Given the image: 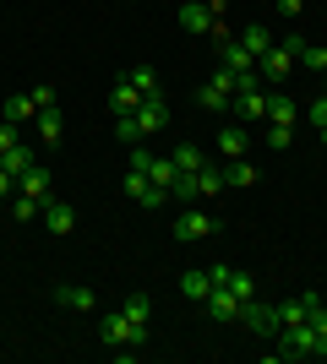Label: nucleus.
Instances as JSON below:
<instances>
[{
    "instance_id": "1",
    "label": "nucleus",
    "mask_w": 327,
    "mask_h": 364,
    "mask_svg": "<svg viewBox=\"0 0 327 364\" xmlns=\"http://www.w3.org/2000/svg\"><path fill=\"white\" fill-rule=\"evenodd\" d=\"M300 49H306V38H300V33L273 38V49H267V55H256V76H262V82H273V87H284V82H289V71H295V60H300Z\"/></svg>"
},
{
    "instance_id": "2",
    "label": "nucleus",
    "mask_w": 327,
    "mask_h": 364,
    "mask_svg": "<svg viewBox=\"0 0 327 364\" xmlns=\"http://www.w3.org/2000/svg\"><path fill=\"white\" fill-rule=\"evenodd\" d=\"M98 337H104L109 348H142V343H147V326H137L125 310H109V316L98 321Z\"/></svg>"
},
{
    "instance_id": "3",
    "label": "nucleus",
    "mask_w": 327,
    "mask_h": 364,
    "mask_svg": "<svg viewBox=\"0 0 327 364\" xmlns=\"http://www.w3.org/2000/svg\"><path fill=\"white\" fill-rule=\"evenodd\" d=\"M273 359H316L311 321H300V326H279V348H273Z\"/></svg>"
},
{
    "instance_id": "4",
    "label": "nucleus",
    "mask_w": 327,
    "mask_h": 364,
    "mask_svg": "<svg viewBox=\"0 0 327 364\" xmlns=\"http://www.w3.org/2000/svg\"><path fill=\"white\" fill-rule=\"evenodd\" d=\"M234 321H240L246 332H256V337H279V304H256V299H246Z\"/></svg>"
},
{
    "instance_id": "5",
    "label": "nucleus",
    "mask_w": 327,
    "mask_h": 364,
    "mask_svg": "<svg viewBox=\"0 0 327 364\" xmlns=\"http://www.w3.org/2000/svg\"><path fill=\"white\" fill-rule=\"evenodd\" d=\"M218 234V218H207V213H197V207H186V213L175 218V240L180 245H197V240H213Z\"/></svg>"
},
{
    "instance_id": "6",
    "label": "nucleus",
    "mask_w": 327,
    "mask_h": 364,
    "mask_svg": "<svg viewBox=\"0 0 327 364\" xmlns=\"http://www.w3.org/2000/svg\"><path fill=\"white\" fill-rule=\"evenodd\" d=\"M229 98H234V76L224 71V65H218V71L207 76V87L197 92V104H202V109H213V114H218V109H229Z\"/></svg>"
},
{
    "instance_id": "7",
    "label": "nucleus",
    "mask_w": 327,
    "mask_h": 364,
    "mask_svg": "<svg viewBox=\"0 0 327 364\" xmlns=\"http://www.w3.org/2000/svg\"><path fill=\"white\" fill-rule=\"evenodd\" d=\"M229 109H234V120H240V125H256V120H267V92L246 87V92H234V98H229Z\"/></svg>"
},
{
    "instance_id": "8",
    "label": "nucleus",
    "mask_w": 327,
    "mask_h": 364,
    "mask_svg": "<svg viewBox=\"0 0 327 364\" xmlns=\"http://www.w3.org/2000/svg\"><path fill=\"white\" fill-rule=\"evenodd\" d=\"M180 28H186V33H213L218 28V11H213V6H202V0H186V6H180Z\"/></svg>"
},
{
    "instance_id": "9",
    "label": "nucleus",
    "mask_w": 327,
    "mask_h": 364,
    "mask_svg": "<svg viewBox=\"0 0 327 364\" xmlns=\"http://www.w3.org/2000/svg\"><path fill=\"white\" fill-rule=\"evenodd\" d=\"M137 125H142V136L164 131V125H170V104H164V98H142L137 104Z\"/></svg>"
},
{
    "instance_id": "10",
    "label": "nucleus",
    "mask_w": 327,
    "mask_h": 364,
    "mask_svg": "<svg viewBox=\"0 0 327 364\" xmlns=\"http://www.w3.org/2000/svg\"><path fill=\"white\" fill-rule=\"evenodd\" d=\"M44 228L49 234H71V228H77V207H71V201H44Z\"/></svg>"
},
{
    "instance_id": "11",
    "label": "nucleus",
    "mask_w": 327,
    "mask_h": 364,
    "mask_svg": "<svg viewBox=\"0 0 327 364\" xmlns=\"http://www.w3.org/2000/svg\"><path fill=\"white\" fill-rule=\"evenodd\" d=\"M202 304H207V316H213V321H234V316H240V299H234V294L224 289V283H218V289L207 294Z\"/></svg>"
},
{
    "instance_id": "12",
    "label": "nucleus",
    "mask_w": 327,
    "mask_h": 364,
    "mask_svg": "<svg viewBox=\"0 0 327 364\" xmlns=\"http://www.w3.org/2000/svg\"><path fill=\"white\" fill-rule=\"evenodd\" d=\"M306 321H311V332H316V353H327V304H322V294H306Z\"/></svg>"
},
{
    "instance_id": "13",
    "label": "nucleus",
    "mask_w": 327,
    "mask_h": 364,
    "mask_svg": "<svg viewBox=\"0 0 327 364\" xmlns=\"http://www.w3.org/2000/svg\"><path fill=\"white\" fill-rule=\"evenodd\" d=\"M16 191H22V196H33V201H49V168L33 164L28 174H16Z\"/></svg>"
},
{
    "instance_id": "14",
    "label": "nucleus",
    "mask_w": 327,
    "mask_h": 364,
    "mask_svg": "<svg viewBox=\"0 0 327 364\" xmlns=\"http://www.w3.org/2000/svg\"><path fill=\"white\" fill-rule=\"evenodd\" d=\"M55 299H61L66 310H77V316H82V310H93V304H98L88 283H66V289H55Z\"/></svg>"
},
{
    "instance_id": "15",
    "label": "nucleus",
    "mask_w": 327,
    "mask_h": 364,
    "mask_svg": "<svg viewBox=\"0 0 327 364\" xmlns=\"http://www.w3.org/2000/svg\"><path fill=\"white\" fill-rule=\"evenodd\" d=\"M267 125H295V98L289 92H267Z\"/></svg>"
},
{
    "instance_id": "16",
    "label": "nucleus",
    "mask_w": 327,
    "mask_h": 364,
    "mask_svg": "<svg viewBox=\"0 0 327 364\" xmlns=\"http://www.w3.org/2000/svg\"><path fill=\"white\" fill-rule=\"evenodd\" d=\"M218 152H224V158H246V125L240 120L218 131Z\"/></svg>"
},
{
    "instance_id": "17",
    "label": "nucleus",
    "mask_w": 327,
    "mask_h": 364,
    "mask_svg": "<svg viewBox=\"0 0 327 364\" xmlns=\"http://www.w3.org/2000/svg\"><path fill=\"white\" fill-rule=\"evenodd\" d=\"M137 104H142V92L120 76V82H115V92H109V109H115V114H137Z\"/></svg>"
},
{
    "instance_id": "18",
    "label": "nucleus",
    "mask_w": 327,
    "mask_h": 364,
    "mask_svg": "<svg viewBox=\"0 0 327 364\" xmlns=\"http://www.w3.org/2000/svg\"><path fill=\"white\" fill-rule=\"evenodd\" d=\"M170 158H175V168H180V174H197V168L207 164L197 141H175V152H170Z\"/></svg>"
},
{
    "instance_id": "19",
    "label": "nucleus",
    "mask_w": 327,
    "mask_h": 364,
    "mask_svg": "<svg viewBox=\"0 0 327 364\" xmlns=\"http://www.w3.org/2000/svg\"><path fill=\"white\" fill-rule=\"evenodd\" d=\"M240 49H246L251 60H256V55H267V49H273V33H267L262 22H251V28L240 33Z\"/></svg>"
},
{
    "instance_id": "20",
    "label": "nucleus",
    "mask_w": 327,
    "mask_h": 364,
    "mask_svg": "<svg viewBox=\"0 0 327 364\" xmlns=\"http://www.w3.org/2000/svg\"><path fill=\"white\" fill-rule=\"evenodd\" d=\"M33 114H38V104H33V92H11V98H6V120H11V125H28Z\"/></svg>"
},
{
    "instance_id": "21",
    "label": "nucleus",
    "mask_w": 327,
    "mask_h": 364,
    "mask_svg": "<svg viewBox=\"0 0 327 364\" xmlns=\"http://www.w3.org/2000/svg\"><path fill=\"white\" fill-rule=\"evenodd\" d=\"M125 82H131L142 98H164V87H158V71H153V65H137V71H125Z\"/></svg>"
},
{
    "instance_id": "22",
    "label": "nucleus",
    "mask_w": 327,
    "mask_h": 364,
    "mask_svg": "<svg viewBox=\"0 0 327 364\" xmlns=\"http://www.w3.org/2000/svg\"><path fill=\"white\" fill-rule=\"evenodd\" d=\"M180 294L202 304L207 294H213V272H180Z\"/></svg>"
},
{
    "instance_id": "23",
    "label": "nucleus",
    "mask_w": 327,
    "mask_h": 364,
    "mask_svg": "<svg viewBox=\"0 0 327 364\" xmlns=\"http://www.w3.org/2000/svg\"><path fill=\"white\" fill-rule=\"evenodd\" d=\"M0 168H6V174H28V168H33V147H22V141L6 147V152H0Z\"/></svg>"
},
{
    "instance_id": "24",
    "label": "nucleus",
    "mask_w": 327,
    "mask_h": 364,
    "mask_svg": "<svg viewBox=\"0 0 327 364\" xmlns=\"http://www.w3.org/2000/svg\"><path fill=\"white\" fill-rule=\"evenodd\" d=\"M262 174H256V164H246V158H229L224 164V185H256Z\"/></svg>"
},
{
    "instance_id": "25",
    "label": "nucleus",
    "mask_w": 327,
    "mask_h": 364,
    "mask_svg": "<svg viewBox=\"0 0 327 364\" xmlns=\"http://www.w3.org/2000/svg\"><path fill=\"white\" fill-rule=\"evenodd\" d=\"M33 125H38V136H44V141H61V131H66L61 109H38V114H33Z\"/></svg>"
},
{
    "instance_id": "26",
    "label": "nucleus",
    "mask_w": 327,
    "mask_h": 364,
    "mask_svg": "<svg viewBox=\"0 0 327 364\" xmlns=\"http://www.w3.org/2000/svg\"><path fill=\"white\" fill-rule=\"evenodd\" d=\"M120 310H125L131 321H137V326H147V321H153V299H147V294H131V299H125Z\"/></svg>"
},
{
    "instance_id": "27",
    "label": "nucleus",
    "mask_w": 327,
    "mask_h": 364,
    "mask_svg": "<svg viewBox=\"0 0 327 364\" xmlns=\"http://www.w3.org/2000/svg\"><path fill=\"white\" fill-rule=\"evenodd\" d=\"M115 136H120L125 147H137V141H147V136H142V125H137V114H115Z\"/></svg>"
},
{
    "instance_id": "28",
    "label": "nucleus",
    "mask_w": 327,
    "mask_h": 364,
    "mask_svg": "<svg viewBox=\"0 0 327 364\" xmlns=\"http://www.w3.org/2000/svg\"><path fill=\"white\" fill-rule=\"evenodd\" d=\"M38 213H44V201L22 196V191H16V196H11V218H16V223H33V218H38Z\"/></svg>"
},
{
    "instance_id": "29",
    "label": "nucleus",
    "mask_w": 327,
    "mask_h": 364,
    "mask_svg": "<svg viewBox=\"0 0 327 364\" xmlns=\"http://www.w3.org/2000/svg\"><path fill=\"white\" fill-rule=\"evenodd\" d=\"M175 174H180V168H175V158H153V164H147V180L164 185V191L175 185Z\"/></svg>"
},
{
    "instance_id": "30",
    "label": "nucleus",
    "mask_w": 327,
    "mask_h": 364,
    "mask_svg": "<svg viewBox=\"0 0 327 364\" xmlns=\"http://www.w3.org/2000/svg\"><path fill=\"white\" fill-rule=\"evenodd\" d=\"M300 65L322 76V71H327V38H322V44H306V49H300Z\"/></svg>"
},
{
    "instance_id": "31",
    "label": "nucleus",
    "mask_w": 327,
    "mask_h": 364,
    "mask_svg": "<svg viewBox=\"0 0 327 364\" xmlns=\"http://www.w3.org/2000/svg\"><path fill=\"white\" fill-rule=\"evenodd\" d=\"M197 185H202V196H218V191H224V168L202 164V168H197Z\"/></svg>"
},
{
    "instance_id": "32",
    "label": "nucleus",
    "mask_w": 327,
    "mask_h": 364,
    "mask_svg": "<svg viewBox=\"0 0 327 364\" xmlns=\"http://www.w3.org/2000/svg\"><path fill=\"white\" fill-rule=\"evenodd\" d=\"M300 321H306V294H300V299H284V304H279V326H300Z\"/></svg>"
},
{
    "instance_id": "33",
    "label": "nucleus",
    "mask_w": 327,
    "mask_h": 364,
    "mask_svg": "<svg viewBox=\"0 0 327 364\" xmlns=\"http://www.w3.org/2000/svg\"><path fill=\"white\" fill-rule=\"evenodd\" d=\"M120 185H125V196L137 201V196H142V191H147L153 180H147V168H125V180H120Z\"/></svg>"
},
{
    "instance_id": "34",
    "label": "nucleus",
    "mask_w": 327,
    "mask_h": 364,
    "mask_svg": "<svg viewBox=\"0 0 327 364\" xmlns=\"http://www.w3.org/2000/svg\"><path fill=\"white\" fill-rule=\"evenodd\" d=\"M142 207H147V213H158V207H164V201H170V191H164V185H147V191H142Z\"/></svg>"
},
{
    "instance_id": "35",
    "label": "nucleus",
    "mask_w": 327,
    "mask_h": 364,
    "mask_svg": "<svg viewBox=\"0 0 327 364\" xmlns=\"http://www.w3.org/2000/svg\"><path fill=\"white\" fill-rule=\"evenodd\" d=\"M289 131H295V125H267V147H289Z\"/></svg>"
},
{
    "instance_id": "36",
    "label": "nucleus",
    "mask_w": 327,
    "mask_h": 364,
    "mask_svg": "<svg viewBox=\"0 0 327 364\" xmlns=\"http://www.w3.org/2000/svg\"><path fill=\"white\" fill-rule=\"evenodd\" d=\"M300 6H306V0H273V11H279V16H289V22L300 16Z\"/></svg>"
},
{
    "instance_id": "37",
    "label": "nucleus",
    "mask_w": 327,
    "mask_h": 364,
    "mask_svg": "<svg viewBox=\"0 0 327 364\" xmlns=\"http://www.w3.org/2000/svg\"><path fill=\"white\" fill-rule=\"evenodd\" d=\"M311 125H316V131H322V125H327V92H322V98H316V104H311Z\"/></svg>"
},
{
    "instance_id": "38",
    "label": "nucleus",
    "mask_w": 327,
    "mask_h": 364,
    "mask_svg": "<svg viewBox=\"0 0 327 364\" xmlns=\"http://www.w3.org/2000/svg\"><path fill=\"white\" fill-rule=\"evenodd\" d=\"M33 104H38V109H55V87H33Z\"/></svg>"
},
{
    "instance_id": "39",
    "label": "nucleus",
    "mask_w": 327,
    "mask_h": 364,
    "mask_svg": "<svg viewBox=\"0 0 327 364\" xmlns=\"http://www.w3.org/2000/svg\"><path fill=\"white\" fill-rule=\"evenodd\" d=\"M11 191H16V174H6V168H0V201L11 196Z\"/></svg>"
},
{
    "instance_id": "40",
    "label": "nucleus",
    "mask_w": 327,
    "mask_h": 364,
    "mask_svg": "<svg viewBox=\"0 0 327 364\" xmlns=\"http://www.w3.org/2000/svg\"><path fill=\"white\" fill-rule=\"evenodd\" d=\"M322 147H327V125H322Z\"/></svg>"
},
{
    "instance_id": "41",
    "label": "nucleus",
    "mask_w": 327,
    "mask_h": 364,
    "mask_svg": "<svg viewBox=\"0 0 327 364\" xmlns=\"http://www.w3.org/2000/svg\"><path fill=\"white\" fill-rule=\"evenodd\" d=\"M322 87H327V71H322Z\"/></svg>"
}]
</instances>
